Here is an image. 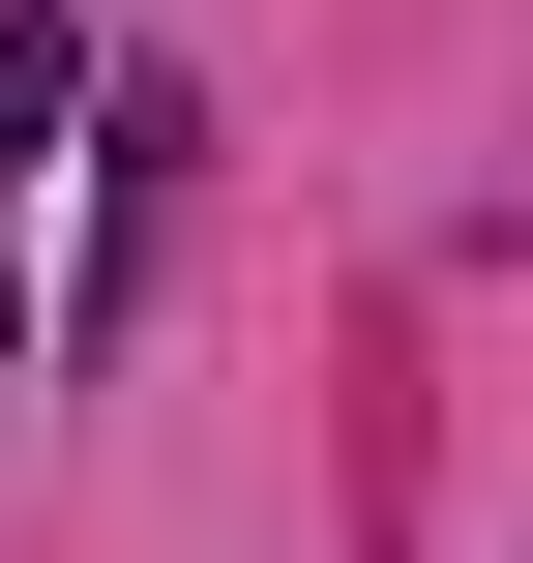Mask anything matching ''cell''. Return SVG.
<instances>
[{
	"instance_id": "obj_1",
	"label": "cell",
	"mask_w": 533,
	"mask_h": 563,
	"mask_svg": "<svg viewBox=\"0 0 533 563\" xmlns=\"http://www.w3.org/2000/svg\"><path fill=\"white\" fill-rule=\"evenodd\" d=\"M0 148H59V30H0Z\"/></svg>"
}]
</instances>
